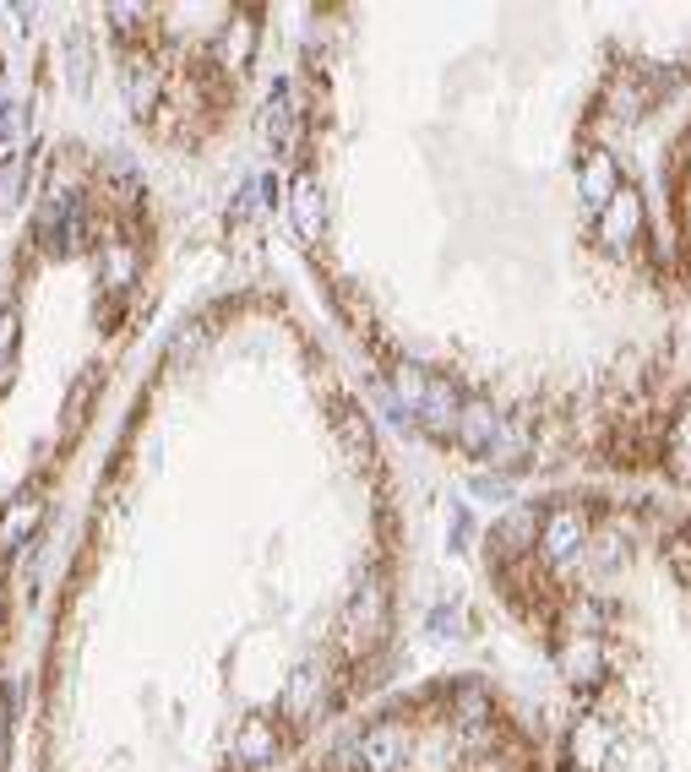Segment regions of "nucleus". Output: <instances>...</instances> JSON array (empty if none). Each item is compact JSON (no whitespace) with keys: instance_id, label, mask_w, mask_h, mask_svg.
<instances>
[]
</instances>
